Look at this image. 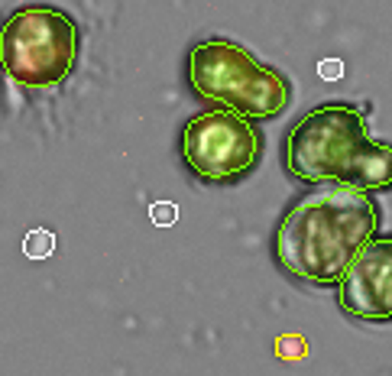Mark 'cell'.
Masks as SVG:
<instances>
[{"instance_id":"7","label":"cell","mask_w":392,"mask_h":376,"mask_svg":"<svg viewBox=\"0 0 392 376\" xmlns=\"http://www.w3.org/2000/svg\"><path fill=\"white\" fill-rule=\"evenodd\" d=\"M23 253L30 259H49L52 253H55V234L52 231H46V227H36V231H30L23 240Z\"/></svg>"},{"instance_id":"8","label":"cell","mask_w":392,"mask_h":376,"mask_svg":"<svg viewBox=\"0 0 392 376\" xmlns=\"http://www.w3.org/2000/svg\"><path fill=\"white\" fill-rule=\"evenodd\" d=\"M150 218H152L156 227H172L176 218H178V208L172 205V201H156V205L150 208Z\"/></svg>"},{"instance_id":"4","label":"cell","mask_w":392,"mask_h":376,"mask_svg":"<svg viewBox=\"0 0 392 376\" xmlns=\"http://www.w3.org/2000/svg\"><path fill=\"white\" fill-rule=\"evenodd\" d=\"M78 52V23L49 4H26L0 26V68L23 88H59L75 72Z\"/></svg>"},{"instance_id":"2","label":"cell","mask_w":392,"mask_h":376,"mask_svg":"<svg viewBox=\"0 0 392 376\" xmlns=\"http://www.w3.org/2000/svg\"><path fill=\"white\" fill-rule=\"evenodd\" d=\"M285 172L305 185H351L360 192L392 188V146L373 140L367 114L353 104H321L285 134Z\"/></svg>"},{"instance_id":"9","label":"cell","mask_w":392,"mask_h":376,"mask_svg":"<svg viewBox=\"0 0 392 376\" xmlns=\"http://www.w3.org/2000/svg\"><path fill=\"white\" fill-rule=\"evenodd\" d=\"M318 75L325 78V82H337V78L344 75V65L337 59H327V62H321V68H318Z\"/></svg>"},{"instance_id":"3","label":"cell","mask_w":392,"mask_h":376,"mask_svg":"<svg viewBox=\"0 0 392 376\" xmlns=\"http://www.w3.org/2000/svg\"><path fill=\"white\" fill-rule=\"evenodd\" d=\"M188 84L201 101L250 120H273L292 104V82L230 39H201L188 52Z\"/></svg>"},{"instance_id":"1","label":"cell","mask_w":392,"mask_h":376,"mask_svg":"<svg viewBox=\"0 0 392 376\" xmlns=\"http://www.w3.org/2000/svg\"><path fill=\"white\" fill-rule=\"evenodd\" d=\"M376 231L379 205L373 195L351 185H321L282 214L273 237V257L285 276L327 289L347 276Z\"/></svg>"},{"instance_id":"6","label":"cell","mask_w":392,"mask_h":376,"mask_svg":"<svg viewBox=\"0 0 392 376\" xmlns=\"http://www.w3.org/2000/svg\"><path fill=\"white\" fill-rule=\"evenodd\" d=\"M337 305L344 315L389 325L392 321V234L373 237L360 250L347 276L337 283Z\"/></svg>"},{"instance_id":"5","label":"cell","mask_w":392,"mask_h":376,"mask_svg":"<svg viewBox=\"0 0 392 376\" xmlns=\"http://www.w3.org/2000/svg\"><path fill=\"white\" fill-rule=\"evenodd\" d=\"M182 159L204 185H234L263 159V134L237 110H204L182 127Z\"/></svg>"}]
</instances>
